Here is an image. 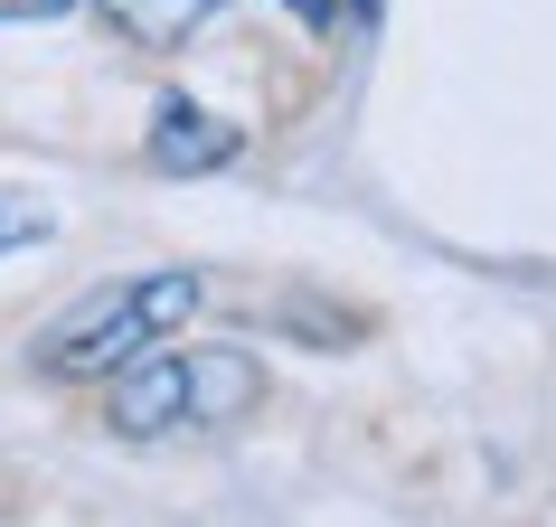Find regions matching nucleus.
Returning a JSON list of instances; mask_svg holds the SVG:
<instances>
[{"label":"nucleus","mask_w":556,"mask_h":527,"mask_svg":"<svg viewBox=\"0 0 556 527\" xmlns=\"http://www.w3.org/2000/svg\"><path fill=\"white\" fill-rule=\"evenodd\" d=\"M264 406V368L245 349H142L132 368L104 377V424L123 442L151 434H189V424H236V414Z\"/></svg>","instance_id":"1"},{"label":"nucleus","mask_w":556,"mask_h":527,"mask_svg":"<svg viewBox=\"0 0 556 527\" xmlns=\"http://www.w3.org/2000/svg\"><path fill=\"white\" fill-rule=\"evenodd\" d=\"M189 311H199V273H123V283L86 293L48 339H38V368L66 377V386L114 377V368H132L142 349H161Z\"/></svg>","instance_id":"2"},{"label":"nucleus","mask_w":556,"mask_h":527,"mask_svg":"<svg viewBox=\"0 0 556 527\" xmlns=\"http://www.w3.org/2000/svg\"><path fill=\"white\" fill-rule=\"evenodd\" d=\"M151 170L170 179H199V170H227L236 160V123H217L207 104H161V123H151Z\"/></svg>","instance_id":"3"},{"label":"nucleus","mask_w":556,"mask_h":527,"mask_svg":"<svg viewBox=\"0 0 556 527\" xmlns=\"http://www.w3.org/2000/svg\"><path fill=\"white\" fill-rule=\"evenodd\" d=\"M94 10H104V29H114V38H132V48L161 57V48H189L227 0H94Z\"/></svg>","instance_id":"4"},{"label":"nucleus","mask_w":556,"mask_h":527,"mask_svg":"<svg viewBox=\"0 0 556 527\" xmlns=\"http://www.w3.org/2000/svg\"><path fill=\"white\" fill-rule=\"evenodd\" d=\"M38 235H48V207L20 198V189H0V255H10V245H38Z\"/></svg>","instance_id":"5"},{"label":"nucleus","mask_w":556,"mask_h":527,"mask_svg":"<svg viewBox=\"0 0 556 527\" xmlns=\"http://www.w3.org/2000/svg\"><path fill=\"white\" fill-rule=\"evenodd\" d=\"M283 10H293L302 29H330V20H340V0H283Z\"/></svg>","instance_id":"6"},{"label":"nucleus","mask_w":556,"mask_h":527,"mask_svg":"<svg viewBox=\"0 0 556 527\" xmlns=\"http://www.w3.org/2000/svg\"><path fill=\"white\" fill-rule=\"evenodd\" d=\"M66 0H0V20H58Z\"/></svg>","instance_id":"7"}]
</instances>
